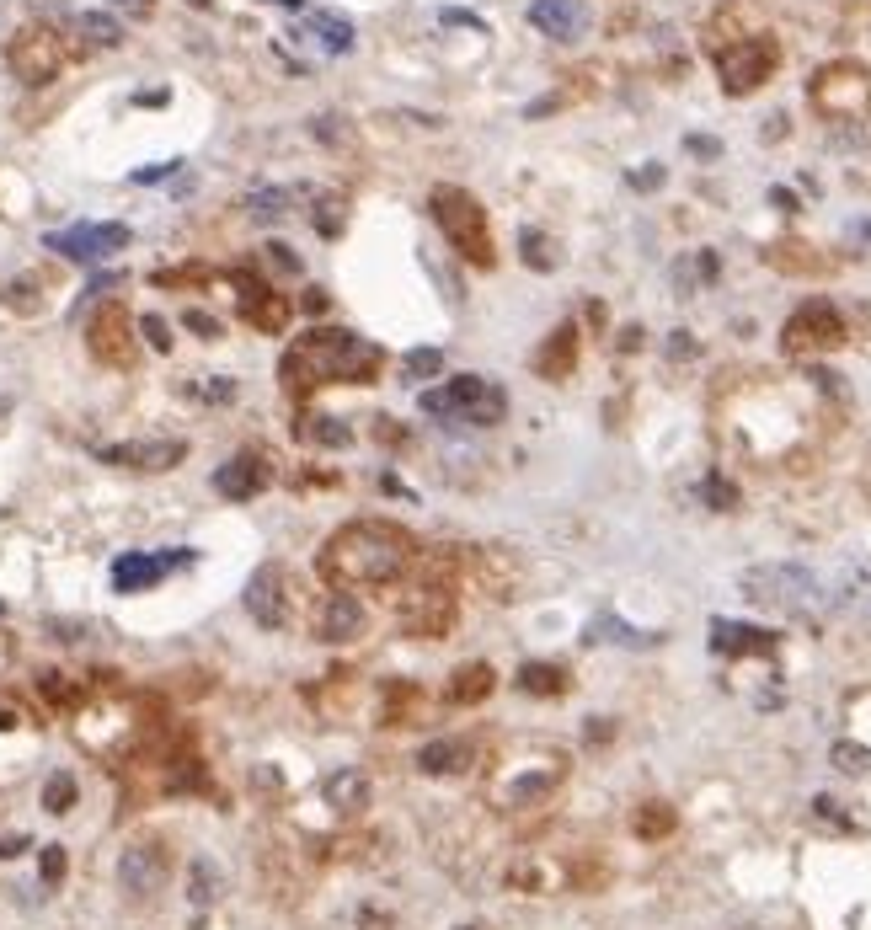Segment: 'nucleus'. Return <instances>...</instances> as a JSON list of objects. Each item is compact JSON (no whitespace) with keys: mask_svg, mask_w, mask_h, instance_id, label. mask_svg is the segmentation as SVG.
Returning <instances> with one entry per match:
<instances>
[{"mask_svg":"<svg viewBox=\"0 0 871 930\" xmlns=\"http://www.w3.org/2000/svg\"><path fill=\"white\" fill-rule=\"evenodd\" d=\"M519 690L524 695H562L567 690V669H562V663H524V669H519Z\"/></svg>","mask_w":871,"mask_h":930,"instance_id":"nucleus-30","label":"nucleus"},{"mask_svg":"<svg viewBox=\"0 0 871 930\" xmlns=\"http://www.w3.org/2000/svg\"><path fill=\"white\" fill-rule=\"evenodd\" d=\"M204 396L209 401H230V396H236V385H230L225 375H214V385H204Z\"/></svg>","mask_w":871,"mask_h":930,"instance_id":"nucleus-53","label":"nucleus"},{"mask_svg":"<svg viewBox=\"0 0 871 930\" xmlns=\"http://www.w3.org/2000/svg\"><path fill=\"white\" fill-rule=\"evenodd\" d=\"M268 6H289L294 11V6H305V0H268Z\"/></svg>","mask_w":871,"mask_h":930,"instance_id":"nucleus-60","label":"nucleus"},{"mask_svg":"<svg viewBox=\"0 0 871 930\" xmlns=\"http://www.w3.org/2000/svg\"><path fill=\"white\" fill-rule=\"evenodd\" d=\"M770 204L775 209H797V198H791V188H770Z\"/></svg>","mask_w":871,"mask_h":930,"instance_id":"nucleus-56","label":"nucleus"},{"mask_svg":"<svg viewBox=\"0 0 871 930\" xmlns=\"http://www.w3.org/2000/svg\"><path fill=\"white\" fill-rule=\"evenodd\" d=\"M428 209L433 220H439V230L449 236V246L476 262V268H492V236H487V209H481L476 193L455 188V182H439V188L428 193Z\"/></svg>","mask_w":871,"mask_h":930,"instance_id":"nucleus-3","label":"nucleus"},{"mask_svg":"<svg viewBox=\"0 0 871 930\" xmlns=\"http://www.w3.org/2000/svg\"><path fill=\"white\" fill-rule=\"evenodd\" d=\"M321 797H326V808H337V813H364L369 797H375V786H369V775L359 765H337L321 781Z\"/></svg>","mask_w":871,"mask_h":930,"instance_id":"nucleus-20","label":"nucleus"},{"mask_svg":"<svg viewBox=\"0 0 871 930\" xmlns=\"http://www.w3.org/2000/svg\"><path fill=\"white\" fill-rule=\"evenodd\" d=\"M43 695H49V701H54V706H65V701H70V695H75V690L65 685V674H43Z\"/></svg>","mask_w":871,"mask_h":930,"instance_id":"nucleus-50","label":"nucleus"},{"mask_svg":"<svg viewBox=\"0 0 871 930\" xmlns=\"http://www.w3.org/2000/svg\"><path fill=\"white\" fill-rule=\"evenodd\" d=\"M813 107L823 118H861L871 107V81L855 65H829L813 81Z\"/></svg>","mask_w":871,"mask_h":930,"instance_id":"nucleus-9","label":"nucleus"},{"mask_svg":"<svg viewBox=\"0 0 871 930\" xmlns=\"http://www.w3.org/2000/svg\"><path fill=\"white\" fill-rule=\"evenodd\" d=\"M97 455L107 465H123V471H171V465H182L188 444L182 439H134V444H107Z\"/></svg>","mask_w":871,"mask_h":930,"instance_id":"nucleus-14","label":"nucleus"},{"mask_svg":"<svg viewBox=\"0 0 871 930\" xmlns=\"http://www.w3.org/2000/svg\"><path fill=\"white\" fill-rule=\"evenodd\" d=\"M262 252H268V262H273L278 273H300V257H294V246H284V241H268Z\"/></svg>","mask_w":871,"mask_h":930,"instance_id":"nucleus-43","label":"nucleus"},{"mask_svg":"<svg viewBox=\"0 0 871 930\" xmlns=\"http://www.w3.org/2000/svg\"><path fill=\"white\" fill-rule=\"evenodd\" d=\"M220 888H225V882H220V866H214L209 856H198V861L188 866V898H193L198 909H209L214 898H220Z\"/></svg>","mask_w":871,"mask_h":930,"instance_id":"nucleus-31","label":"nucleus"},{"mask_svg":"<svg viewBox=\"0 0 871 930\" xmlns=\"http://www.w3.org/2000/svg\"><path fill=\"white\" fill-rule=\"evenodd\" d=\"M572 364H578V327H556L551 343L535 353V369H540L546 380H567Z\"/></svg>","mask_w":871,"mask_h":930,"instance_id":"nucleus-23","label":"nucleus"},{"mask_svg":"<svg viewBox=\"0 0 871 930\" xmlns=\"http://www.w3.org/2000/svg\"><path fill=\"white\" fill-rule=\"evenodd\" d=\"M711 647L727 658H749V653H775V631L749 626V620H711Z\"/></svg>","mask_w":871,"mask_h":930,"instance_id":"nucleus-19","label":"nucleus"},{"mask_svg":"<svg viewBox=\"0 0 871 930\" xmlns=\"http://www.w3.org/2000/svg\"><path fill=\"white\" fill-rule=\"evenodd\" d=\"M444 369V353L439 348H417V353H407V380H433Z\"/></svg>","mask_w":871,"mask_h":930,"instance_id":"nucleus-38","label":"nucleus"},{"mask_svg":"<svg viewBox=\"0 0 871 930\" xmlns=\"http://www.w3.org/2000/svg\"><path fill=\"white\" fill-rule=\"evenodd\" d=\"M465 759H471V749H465L460 738H433V743L417 749V770L423 775H455V770H465Z\"/></svg>","mask_w":871,"mask_h":930,"instance_id":"nucleus-24","label":"nucleus"},{"mask_svg":"<svg viewBox=\"0 0 871 930\" xmlns=\"http://www.w3.org/2000/svg\"><path fill=\"white\" fill-rule=\"evenodd\" d=\"M663 177H668L663 166H658V161H647L642 172H631V188H642V193H652V188H663Z\"/></svg>","mask_w":871,"mask_h":930,"instance_id":"nucleus-48","label":"nucleus"},{"mask_svg":"<svg viewBox=\"0 0 871 930\" xmlns=\"http://www.w3.org/2000/svg\"><path fill=\"white\" fill-rule=\"evenodd\" d=\"M22 850H27V840H22V834H6V840H0V856H22Z\"/></svg>","mask_w":871,"mask_h":930,"instance_id":"nucleus-55","label":"nucleus"},{"mask_svg":"<svg viewBox=\"0 0 871 930\" xmlns=\"http://www.w3.org/2000/svg\"><path fill=\"white\" fill-rule=\"evenodd\" d=\"M508 882H513L519 893H551L556 882H562V872H556V866H546L540 856H519V861L508 866Z\"/></svg>","mask_w":871,"mask_h":930,"instance_id":"nucleus-27","label":"nucleus"},{"mask_svg":"<svg viewBox=\"0 0 871 930\" xmlns=\"http://www.w3.org/2000/svg\"><path fill=\"white\" fill-rule=\"evenodd\" d=\"M316 230H321V236H337V230H342V204H337V198H332V204H321Z\"/></svg>","mask_w":871,"mask_h":930,"instance_id":"nucleus-49","label":"nucleus"},{"mask_svg":"<svg viewBox=\"0 0 871 930\" xmlns=\"http://www.w3.org/2000/svg\"><path fill=\"white\" fill-rule=\"evenodd\" d=\"M439 22H444V27H471V33H481V17H471V11H455V6H444Z\"/></svg>","mask_w":871,"mask_h":930,"instance_id":"nucleus-51","label":"nucleus"},{"mask_svg":"<svg viewBox=\"0 0 871 930\" xmlns=\"http://www.w3.org/2000/svg\"><path fill=\"white\" fill-rule=\"evenodd\" d=\"M701 498H706L711 508H722V514H727V508L738 503V487H733V482H722V476H706V482H701Z\"/></svg>","mask_w":871,"mask_h":930,"instance_id":"nucleus-40","label":"nucleus"},{"mask_svg":"<svg viewBox=\"0 0 871 930\" xmlns=\"http://www.w3.org/2000/svg\"><path fill=\"white\" fill-rule=\"evenodd\" d=\"M583 22H588L583 0H535L530 6V27H540V33L556 38V43H572L583 33Z\"/></svg>","mask_w":871,"mask_h":930,"instance_id":"nucleus-21","label":"nucleus"},{"mask_svg":"<svg viewBox=\"0 0 871 930\" xmlns=\"http://www.w3.org/2000/svg\"><path fill=\"white\" fill-rule=\"evenodd\" d=\"M182 327H188V332H198V337H220V321H214L209 316V310H182Z\"/></svg>","mask_w":871,"mask_h":930,"instance_id":"nucleus-42","label":"nucleus"},{"mask_svg":"<svg viewBox=\"0 0 871 930\" xmlns=\"http://www.w3.org/2000/svg\"><path fill=\"white\" fill-rule=\"evenodd\" d=\"M684 150L701 155V161H717V155H722V139H711V134H690V139H684Z\"/></svg>","mask_w":871,"mask_h":930,"instance_id":"nucleus-47","label":"nucleus"},{"mask_svg":"<svg viewBox=\"0 0 871 930\" xmlns=\"http://www.w3.org/2000/svg\"><path fill=\"white\" fill-rule=\"evenodd\" d=\"M241 599H246V615H252L262 631H278L289 620V578H284V567H273V562L257 567Z\"/></svg>","mask_w":871,"mask_h":930,"instance_id":"nucleus-12","label":"nucleus"},{"mask_svg":"<svg viewBox=\"0 0 871 930\" xmlns=\"http://www.w3.org/2000/svg\"><path fill=\"white\" fill-rule=\"evenodd\" d=\"M236 289H241V316L252 321L257 332H273V337H284V327H289V300L278 294L273 284H262L257 273H236Z\"/></svg>","mask_w":871,"mask_h":930,"instance_id":"nucleus-13","label":"nucleus"},{"mask_svg":"<svg viewBox=\"0 0 871 930\" xmlns=\"http://www.w3.org/2000/svg\"><path fill=\"white\" fill-rule=\"evenodd\" d=\"M412 535L391 519H353L321 546L316 567L332 588H380L412 567Z\"/></svg>","mask_w":871,"mask_h":930,"instance_id":"nucleus-1","label":"nucleus"},{"mask_svg":"<svg viewBox=\"0 0 871 930\" xmlns=\"http://www.w3.org/2000/svg\"><path fill=\"white\" fill-rule=\"evenodd\" d=\"M813 818H823L829 829H850V818L839 813V802H834V797H813Z\"/></svg>","mask_w":871,"mask_h":930,"instance_id":"nucleus-44","label":"nucleus"},{"mask_svg":"<svg viewBox=\"0 0 871 930\" xmlns=\"http://www.w3.org/2000/svg\"><path fill=\"white\" fill-rule=\"evenodd\" d=\"M139 332H145V343H150L155 353H166V348H171V327H166L161 316H145V321H139Z\"/></svg>","mask_w":871,"mask_h":930,"instance_id":"nucleus-41","label":"nucleus"},{"mask_svg":"<svg viewBox=\"0 0 871 930\" xmlns=\"http://www.w3.org/2000/svg\"><path fill=\"white\" fill-rule=\"evenodd\" d=\"M674 353H695V343H690V332H674V343H668Z\"/></svg>","mask_w":871,"mask_h":930,"instance_id":"nucleus-58","label":"nucleus"},{"mask_svg":"<svg viewBox=\"0 0 871 930\" xmlns=\"http://www.w3.org/2000/svg\"><path fill=\"white\" fill-rule=\"evenodd\" d=\"M519 246H524V268H535V273H551V268H556V252H551V241L540 236L535 225H524V230H519Z\"/></svg>","mask_w":871,"mask_h":930,"instance_id":"nucleus-35","label":"nucleus"},{"mask_svg":"<svg viewBox=\"0 0 871 930\" xmlns=\"http://www.w3.org/2000/svg\"><path fill=\"white\" fill-rule=\"evenodd\" d=\"M845 343V316L829 305V300H807L791 310V321L781 327V348L807 359V353H829Z\"/></svg>","mask_w":871,"mask_h":930,"instance_id":"nucleus-6","label":"nucleus"},{"mask_svg":"<svg viewBox=\"0 0 871 930\" xmlns=\"http://www.w3.org/2000/svg\"><path fill=\"white\" fill-rule=\"evenodd\" d=\"M43 808L49 813H70L75 808V775L70 770H54L49 781H43Z\"/></svg>","mask_w":871,"mask_h":930,"instance_id":"nucleus-37","label":"nucleus"},{"mask_svg":"<svg viewBox=\"0 0 871 930\" xmlns=\"http://www.w3.org/2000/svg\"><path fill=\"white\" fill-rule=\"evenodd\" d=\"M465 930H476V925H465Z\"/></svg>","mask_w":871,"mask_h":930,"instance_id":"nucleus-62","label":"nucleus"},{"mask_svg":"<svg viewBox=\"0 0 871 930\" xmlns=\"http://www.w3.org/2000/svg\"><path fill=\"white\" fill-rule=\"evenodd\" d=\"M449 620H455V604H449L444 588H417V599L407 604V631H417V637H439Z\"/></svg>","mask_w":871,"mask_h":930,"instance_id":"nucleus-22","label":"nucleus"},{"mask_svg":"<svg viewBox=\"0 0 871 930\" xmlns=\"http://www.w3.org/2000/svg\"><path fill=\"white\" fill-rule=\"evenodd\" d=\"M636 834H642V840L674 834V808H668V802H642V808H636Z\"/></svg>","mask_w":871,"mask_h":930,"instance_id":"nucleus-34","label":"nucleus"},{"mask_svg":"<svg viewBox=\"0 0 871 930\" xmlns=\"http://www.w3.org/2000/svg\"><path fill=\"white\" fill-rule=\"evenodd\" d=\"M861 236H866V241H871V220H866V225H861Z\"/></svg>","mask_w":871,"mask_h":930,"instance_id":"nucleus-61","label":"nucleus"},{"mask_svg":"<svg viewBox=\"0 0 871 930\" xmlns=\"http://www.w3.org/2000/svg\"><path fill=\"white\" fill-rule=\"evenodd\" d=\"M22 717H17V706H6V701H0V733H6V727H17Z\"/></svg>","mask_w":871,"mask_h":930,"instance_id":"nucleus-57","label":"nucleus"},{"mask_svg":"<svg viewBox=\"0 0 871 930\" xmlns=\"http://www.w3.org/2000/svg\"><path fill=\"white\" fill-rule=\"evenodd\" d=\"M300 439H310V444H326V449H348L353 444V433L337 423V417H310V423L300 428Z\"/></svg>","mask_w":871,"mask_h":930,"instance_id":"nucleus-36","label":"nucleus"},{"mask_svg":"<svg viewBox=\"0 0 871 930\" xmlns=\"http://www.w3.org/2000/svg\"><path fill=\"white\" fill-rule=\"evenodd\" d=\"M182 161H161V166H145V172H134V182H161V177H171Z\"/></svg>","mask_w":871,"mask_h":930,"instance_id":"nucleus-52","label":"nucleus"},{"mask_svg":"<svg viewBox=\"0 0 871 930\" xmlns=\"http://www.w3.org/2000/svg\"><path fill=\"white\" fill-rule=\"evenodd\" d=\"M423 412L449 417V423L492 428V423H503L508 396H503V385H492L481 375H455L449 385H439V391H423Z\"/></svg>","mask_w":871,"mask_h":930,"instance_id":"nucleus-4","label":"nucleus"},{"mask_svg":"<svg viewBox=\"0 0 871 930\" xmlns=\"http://www.w3.org/2000/svg\"><path fill=\"white\" fill-rule=\"evenodd\" d=\"M492 685H497V674L487 669V663H465V669L449 679V701H455V706H476V701H487V695H492Z\"/></svg>","mask_w":871,"mask_h":930,"instance_id":"nucleus-26","label":"nucleus"},{"mask_svg":"<svg viewBox=\"0 0 871 930\" xmlns=\"http://www.w3.org/2000/svg\"><path fill=\"white\" fill-rule=\"evenodd\" d=\"M588 642H626V647H652V642H658V631H636V626H626V620H615V615H599V620H594V631H588Z\"/></svg>","mask_w":871,"mask_h":930,"instance_id":"nucleus-32","label":"nucleus"},{"mask_svg":"<svg viewBox=\"0 0 871 930\" xmlns=\"http://www.w3.org/2000/svg\"><path fill=\"white\" fill-rule=\"evenodd\" d=\"M6 417H11V396H0V428H6Z\"/></svg>","mask_w":871,"mask_h":930,"instance_id":"nucleus-59","label":"nucleus"},{"mask_svg":"<svg viewBox=\"0 0 871 930\" xmlns=\"http://www.w3.org/2000/svg\"><path fill=\"white\" fill-rule=\"evenodd\" d=\"M834 765L850 770V775H866L871 770V749H861V743H834Z\"/></svg>","mask_w":871,"mask_h":930,"instance_id":"nucleus-39","label":"nucleus"},{"mask_svg":"<svg viewBox=\"0 0 871 930\" xmlns=\"http://www.w3.org/2000/svg\"><path fill=\"white\" fill-rule=\"evenodd\" d=\"M294 198H300L294 188H257V193H246L241 209L252 214L257 225H273V220H284V214L294 209Z\"/></svg>","mask_w":871,"mask_h":930,"instance_id":"nucleus-29","label":"nucleus"},{"mask_svg":"<svg viewBox=\"0 0 871 930\" xmlns=\"http://www.w3.org/2000/svg\"><path fill=\"white\" fill-rule=\"evenodd\" d=\"M91 353H97L102 364H134V343H129V316H123V305H102L97 316H91Z\"/></svg>","mask_w":871,"mask_h":930,"instance_id":"nucleus-17","label":"nucleus"},{"mask_svg":"<svg viewBox=\"0 0 871 930\" xmlns=\"http://www.w3.org/2000/svg\"><path fill=\"white\" fill-rule=\"evenodd\" d=\"M6 59H11V75H17V81L49 86L59 75V65H65V43H59L54 27H22V33L11 38Z\"/></svg>","mask_w":871,"mask_h":930,"instance_id":"nucleus-8","label":"nucleus"},{"mask_svg":"<svg viewBox=\"0 0 871 930\" xmlns=\"http://www.w3.org/2000/svg\"><path fill=\"white\" fill-rule=\"evenodd\" d=\"M49 252L59 257H75V262H102L129 246V225H75V230H59V236L43 241Z\"/></svg>","mask_w":871,"mask_h":930,"instance_id":"nucleus-11","label":"nucleus"},{"mask_svg":"<svg viewBox=\"0 0 871 930\" xmlns=\"http://www.w3.org/2000/svg\"><path fill=\"white\" fill-rule=\"evenodd\" d=\"M59 877H65V845H43V882L54 888Z\"/></svg>","mask_w":871,"mask_h":930,"instance_id":"nucleus-45","label":"nucleus"},{"mask_svg":"<svg viewBox=\"0 0 871 930\" xmlns=\"http://www.w3.org/2000/svg\"><path fill=\"white\" fill-rule=\"evenodd\" d=\"M738 588L759 604H781V610H797V604L818 599V578L797 562H759L738 578Z\"/></svg>","mask_w":871,"mask_h":930,"instance_id":"nucleus-5","label":"nucleus"},{"mask_svg":"<svg viewBox=\"0 0 871 930\" xmlns=\"http://www.w3.org/2000/svg\"><path fill=\"white\" fill-rule=\"evenodd\" d=\"M316 637L321 642H353L364 631V604L348 594V588H332V594H321V604H316Z\"/></svg>","mask_w":871,"mask_h":930,"instance_id":"nucleus-15","label":"nucleus"},{"mask_svg":"<svg viewBox=\"0 0 871 930\" xmlns=\"http://www.w3.org/2000/svg\"><path fill=\"white\" fill-rule=\"evenodd\" d=\"M380 369V348L364 343L359 332L348 327H310L305 337H294V348L278 359V380H284L289 396H305L326 380H342V385H364L375 380Z\"/></svg>","mask_w":871,"mask_h":930,"instance_id":"nucleus-2","label":"nucleus"},{"mask_svg":"<svg viewBox=\"0 0 871 930\" xmlns=\"http://www.w3.org/2000/svg\"><path fill=\"white\" fill-rule=\"evenodd\" d=\"M118 882H123V893H134V898L161 893V882H166V850L161 845H129L118 856Z\"/></svg>","mask_w":871,"mask_h":930,"instance_id":"nucleus-16","label":"nucleus"},{"mask_svg":"<svg viewBox=\"0 0 871 930\" xmlns=\"http://www.w3.org/2000/svg\"><path fill=\"white\" fill-rule=\"evenodd\" d=\"M316 139H332V145H348V129H342L337 113H321L316 118Z\"/></svg>","mask_w":871,"mask_h":930,"instance_id":"nucleus-46","label":"nucleus"},{"mask_svg":"<svg viewBox=\"0 0 871 930\" xmlns=\"http://www.w3.org/2000/svg\"><path fill=\"white\" fill-rule=\"evenodd\" d=\"M310 33H316L326 54H353V43H359V33H353V22L342 11H310Z\"/></svg>","mask_w":871,"mask_h":930,"instance_id":"nucleus-25","label":"nucleus"},{"mask_svg":"<svg viewBox=\"0 0 871 930\" xmlns=\"http://www.w3.org/2000/svg\"><path fill=\"white\" fill-rule=\"evenodd\" d=\"M556 781H562V770H530V775H519L503 797H508V808H535V802H546L556 792Z\"/></svg>","mask_w":871,"mask_h":930,"instance_id":"nucleus-28","label":"nucleus"},{"mask_svg":"<svg viewBox=\"0 0 871 930\" xmlns=\"http://www.w3.org/2000/svg\"><path fill=\"white\" fill-rule=\"evenodd\" d=\"M188 562H193L188 546H171L161 556L129 551V556H118V562H113V588H118V594H139V588H155L166 572H177V567H188Z\"/></svg>","mask_w":871,"mask_h":930,"instance_id":"nucleus-10","label":"nucleus"},{"mask_svg":"<svg viewBox=\"0 0 871 930\" xmlns=\"http://www.w3.org/2000/svg\"><path fill=\"white\" fill-rule=\"evenodd\" d=\"M775 59H781L775 38H738V43H727V49L717 54L722 86L733 91V97H749L754 86H765V81H770Z\"/></svg>","mask_w":871,"mask_h":930,"instance_id":"nucleus-7","label":"nucleus"},{"mask_svg":"<svg viewBox=\"0 0 871 930\" xmlns=\"http://www.w3.org/2000/svg\"><path fill=\"white\" fill-rule=\"evenodd\" d=\"M268 487V465H262L257 455H230L220 471H214V492L230 503H246V498H257V492Z\"/></svg>","mask_w":871,"mask_h":930,"instance_id":"nucleus-18","label":"nucleus"},{"mask_svg":"<svg viewBox=\"0 0 871 930\" xmlns=\"http://www.w3.org/2000/svg\"><path fill=\"white\" fill-rule=\"evenodd\" d=\"M75 27H81L86 43H97V49H118V43H123V27L107 17V11H81V17H75Z\"/></svg>","mask_w":871,"mask_h":930,"instance_id":"nucleus-33","label":"nucleus"},{"mask_svg":"<svg viewBox=\"0 0 871 930\" xmlns=\"http://www.w3.org/2000/svg\"><path fill=\"white\" fill-rule=\"evenodd\" d=\"M326 300H332L326 289H305V310H310V316H321V310H326Z\"/></svg>","mask_w":871,"mask_h":930,"instance_id":"nucleus-54","label":"nucleus"}]
</instances>
